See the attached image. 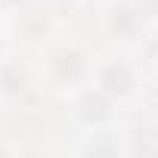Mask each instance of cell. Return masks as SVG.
<instances>
[{
  "label": "cell",
  "instance_id": "6da1fadb",
  "mask_svg": "<svg viewBox=\"0 0 158 158\" xmlns=\"http://www.w3.org/2000/svg\"><path fill=\"white\" fill-rule=\"evenodd\" d=\"M44 71H47V81L65 93L77 90L90 84V74H93V59L81 44H71V40H56L47 47L44 53Z\"/></svg>",
  "mask_w": 158,
  "mask_h": 158
},
{
  "label": "cell",
  "instance_id": "7a4b0ae2",
  "mask_svg": "<svg viewBox=\"0 0 158 158\" xmlns=\"http://www.w3.org/2000/svg\"><path fill=\"white\" fill-rule=\"evenodd\" d=\"M102 25L106 34L121 50H136L152 37L155 22L136 0H102Z\"/></svg>",
  "mask_w": 158,
  "mask_h": 158
},
{
  "label": "cell",
  "instance_id": "3957f363",
  "mask_svg": "<svg viewBox=\"0 0 158 158\" xmlns=\"http://www.w3.org/2000/svg\"><path fill=\"white\" fill-rule=\"evenodd\" d=\"M90 84L99 87L109 99L115 102H127L133 96H139L143 90V77H139V65L124 53H106L93 62V74H90Z\"/></svg>",
  "mask_w": 158,
  "mask_h": 158
},
{
  "label": "cell",
  "instance_id": "277c9868",
  "mask_svg": "<svg viewBox=\"0 0 158 158\" xmlns=\"http://www.w3.org/2000/svg\"><path fill=\"white\" fill-rule=\"evenodd\" d=\"M115 99H109L99 87H93V84H84V87H77V90H71V115L81 121L84 127H106V124H112V118H115Z\"/></svg>",
  "mask_w": 158,
  "mask_h": 158
},
{
  "label": "cell",
  "instance_id": "5b68a950",
  "mask_svg": "<svg viewBox=\"0 0 158 158\" xmlns=\"http://www.w3.org/2000/svg\"><path fill=\"white\" fill-rule=\"evenodd\" d=\"M28 90H31V68L13 53L3 56L0 59V99L16 102L28 96Z\"/></svg>",
  "mask_w": 158,
  "mask_h": 158
},
{
  "label": "cell",
  "instance_id": "8992f818",
  "mask_svg": "<svg viewBox=\"0 0 158 158\" xmlns=\"http://www.w3.org/2000/svg\"><path fill=\"white\" fill-rule=\"evenodd\" d=\"M37 3H40L53 19H68V16H74L77 10H81L84 0H37Z\"/></svg>",
  "mask_w": 158,
  "mask_h": 158
},
{
  "label": "cell",
  "instance_id": "52a82bcc",
  "mask_svg": "<svg viewBox=\"0 0 158 158\" xmlns=\"http://www.w3.org/2000/svg\"><path fill=\"white\" fill-rule=\"evenodd\" d=\"M146 136H149V152L158 155V118L146 124Z\"/></svg>",
  "mask_w": 158,
  "mask_h": 158
},
{
  "label": "cell",
  "instance_id": "ba28073f",
  "mask_svg": "<svg viewBox=\"0 0 158 158\" xmlns=\"http://www.w3.org/2000/svg\"><path fill=\"white\" fill-rule=\"evenodd\" d=\"M34 0H0V13H19L25 6H31Z\"/></svg>",
  "mask_w": 158,
  "mask_h": 158
},
{
  "label": "cell",
  "instance_id": "9c48e42d",
  "mask_svg": "<svg viewBox=\"0 0 158 158\" xmlns=\"http://www.w3.org/2000/svg\"><path fill=\"white\" fill-rule=\"evenodd\" d=\"M136 3H139V6L146 10V16L158 25V0H136Z\"/></svg>",
  "mask_w": 158,
  "mask_h": 158
},
{
  "label": "cell",
  "instance_id": "30bf717a",
  "mask_svg": "<svg viewBox=\"0 0 158 158\" xmlns=\"http://www.w3.org/2000/svg\"><path fill=\"white\" fill-rule=\"evenodd\" d=\"M3 56H10V37L0 31V59H3Z\"/></svg>",
  "mask_w": 158,
  "mask_h": 158
},
{
  "label": "cell",
  "instance_id": "8fae6325",
  "mask_svg": "<svg viewBox=\"0 0 158 158\" xmlns=\"http://www.w3.org/2000/svg\"><path fill=\"white\" fill-rule=\"evenodd\" d=\"M152 65H155V71H158V53H155V59H152Z\"/></svg>",
  "mask_w": 158,
  "mask_h": 158
}]
</instances>
